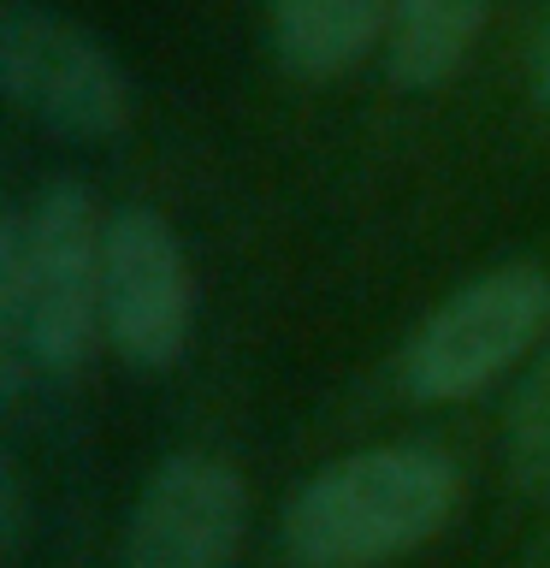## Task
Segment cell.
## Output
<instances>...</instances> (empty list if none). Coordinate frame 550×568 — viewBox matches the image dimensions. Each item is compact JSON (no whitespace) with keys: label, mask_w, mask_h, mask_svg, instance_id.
<instances>
[{"label":"cell","mask_w":550,"mask_h":568,"mask_svg":"<svg viewBox=\"0 0 550 568\" xmlns=\"http://www.w3.org/2000/svg\"><path fill=\"white\" fill-rule=\"evenodd\" d=\"M532 101L550 113V18H544V30H539V48H532Z\"/></svg>","instance_id":"cell-11"},{"label":"cell","mask_w":550,"mask_h":568,"mask_svg":"<svg viewBox=\"0 0 550 568\" xmlns=\"http://www.w3.org/2000/svg\"><path fill=\"white\" fill-rule=\"evenodd\" d=\"M273 12V53L302 83L344 78L390 42L397 0H266Z\"/></svg>","instance_id":"cell-7"},{"label":"cell","mask_w":550,"mask_h":568,"mask_svg":"<svg viewBox=\"0 0 550 568\" xmlns=\"http://www.w3.org/2000/svg\"><path fill=\"white\" fill-rule=\"evenodd\" d=\"M0 83L24 119L71 142H113L136 119V89L113 48L42 0L0 7Z\"/></svg>","instance_id":"cell-4"},{"label":"cell","mask_w":550,"mask_h":568,"mask_svg":"<svg viewBox=\"0 0 550 568\" xmlns=\"http://www.w3.org/2000/svg\"><path fill=\"white\" fill-rule=\"evenodd\" d=\"M0 550H7V562H18V550H24V474L0 468Z\"/></svg>","instance_id":"cell-10"},{"label":"cell","mask_w":550,"mask_h":568,"mask_svg":"<svg viewBox=\"0 0 550 568\" xmlns=\"http://www.w3.org/2000/svg\"><path fill=\"white\" fill-rule=\"evenodd\" d=\"M491 24V0H397V24L385 42V71L397 89H444L473 60Z\"/></svg>","instance_id":"cell-8"},{"label":"cell","mask_w":550,"mask_h":568,"mask_svg":"<svg viewBox=\"0 0 550 568\" xmlns=\"http://www.w3.org/2000/svg\"><path fill=\"white\" fill-rule=\"evenodd\" d=\"M550 344V266L509 261L444 296L403 349V390L415 403H468Z\"/></svg>","instance_id":"cell-3"},{"label":"cell","mask_w":550,"mask_h":568,"mask_svg":"<svg viewBox=\"0 0 550 568\" xmlns=\"http://www.w3.org/2000/svg\"><path fill=\"white\" fill-rule=\"evenodd\" d=\"M248 527V486L225 456L177 450L142 486L124 527V568H231Z\"/></svg>","instance_id":"cell-6"},{"label":"cell","mask_w":550,"mask_h":568,"mask_svg":"<svg viewBox=\"0 0 550 568\" xmlns=\"http://www.w3.org/2000/svg\"><path fill=\"white\" fill-rule=\"evenodd\" d=\"M106 220L78 178H53L0 225V390L24 403L30 379H78L101 332Z\"/></svg>","instance_id":"cell-1"},{"label":"cell","mask_w":550,"mask_h":568,"mask_svg":"<svg viewBox=\"0 0 550 568\" xmlns=\"http://www.w3.org/2000/svg\"><path fill=\"white\" fill-rule=\"evenodd\" d=\"M101 332L136 373H172L190 355L195 278L166 213L119 207L101 248Z\"/></svg>","instance_id":"cell-5"},{"label":"cell","mask_w":550,"mask_h":568,"mask_svg":"<svg viewBox=\"0 0 550 568\" xmlns=\"http://www.w3.org/2000/svg\"><path fill=\"white\" fill-rule=\"evenodd\" d=\"M509 479L532 497H550V344L527 362L509 397Z\"/></svg>","instance_id":"cell-9"},{"label":"cell","mask_w":550,"mask_h":568,"mask_svg":"<svg viewBox=\"0 0 550 568\" xmlns=\"http://www.w3.org/2000/svg\"><path fill=\"white\" fill-rule=\"evenodd\" d=\"M456 504L461 474L444 450L379 444L319 468L291 497L284 539L308 568H379L438 539Z\"/></svg>","instance_id":"cell-2"}]
</instances>
